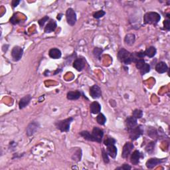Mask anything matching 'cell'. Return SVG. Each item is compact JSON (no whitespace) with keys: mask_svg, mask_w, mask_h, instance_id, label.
<instances>
[{"mask_svg":"<svg viewBox=\"0 0 170 170\" xmlns=\"http://www.w3.org/2000/svg\"><path fill=\"white\" fill-rule=\"evenodd\" d=\"M85 62L82 59H77L73 63V67L78 71H81L85 68Z\"/></svg>","mask_w":170,"mask_h":170,"instance_id":"7c38bea8","label":"cell"},{"mask_svg":"<svg viewBox=\"0 0 170 170\" xmlns=\"http://www.w3.org/2000/svg\"><path fill=\"white\" fill-rule=\"evenodd\" d=\"M19 3H20V1H16V0H13V1L12 2V5H13V8H15V7L18 5Z\"/></svg>","mask_w":170,"mask_h":170,"instance_id":"d590c367","label":"cell"},{"mask_svg":"<svg viewBox=\"0 0 170 170\" xmlns=\"http://www.w3.org/2000/svg\"><path fill=\"white\" fill-rule=\"evenodd\" d=\"M106 14L105 11H103V10H99V11L95 12L94 14H93V17L96 19H100L102 18L103 16Z\"/></svg>","mask_w":170,"mask_h":170,"instance_id":"f546056e","label":"cell"},{"mask_svg":"<svg viewBox=\"0 0 170 170\" xmlns=\"http://www.w3.org/2000/svg\"><path fill=\"white\" fill-rule=\"evenodd\" d=\"M164 28L167 30V31H169L170 29V21L169 19H166L164 21Z\"/></svg>","mask_w":170,"mask_h":170,"instance_id":"836d02e7","label":"cell"},{"mask_svg":"<svg viewBox=\"0 0 170 170\" xmlns=\"http://www.w3.org/2000/svg\"><path fill=\"white\" fill-rule=\"evenodd\" d=\"M155 146H156V144H155V142H154L149 143V144L147 145V146L146 147V152L149 153V154H152V153L154 152Z\"/></svg>","mask_w":170,"mask_h":170,"instance_id":"4316f807","label":"cell"},{"mask_svg":"<svg viewBox=\"0 0 170 170\" xmlns=\"http://www.w3.org/2000/svg\"><path fill=\"white\" fill-rule=\"evenodd\" d=\"M131 167L128 164H124L123 165L122 167H120V168H116V169L117 170V169H122V170H130V169H131Z\"/></svg>","mask_w":170,"mask_h":170,"instance_id":"e575fe53","label":"cell"},{"mask_svg":"<svg viewBox=\"0 0 170 170\" xmlns=\"http://www.w3.org/2000/svg\"><path fill=\"white\" fill-rule=\"evenodd\" d=\"M49 56L53 59H58L61 57V51L59 49L53 48L49 51Z\"/></svg>","mask_w":170,"mask_h":170,"instance_id":"d6986e66","label":"cell"},{"mask_svg":"<svg viewBox=\"0 0 170 170\" xmlns=\"http://www.w3.org/2000/svg\"><path fill=\"white\" fill-rule=\"evenodd\" d=\"M130 132V138L132 140H136L138 138L140 137V136L143 134L144 130L143 128H142L141 126H136L134 128L132 129L131 130L129 131Z\"/></svg>","mask_w":170,"mask_h":170,"instance_id":"5b68a950","label":"cell"},{"mask_svg":"<svg viewBox=\"0 0 170 170\" xmlns=\"http://www.w3.org/2000/svg\"><path fill=\"white\" fill-rule=\"evenodd\" d=\"M81 96V93L79 91H70L67 93V98L71 101L79 99Z\"/></svg>","mask_w":170,"mask_h":170,"instance_id":"7402d4cb","label":"cell"},{"mask_svg":"<svg viewBox=\"0 0 170 170\" xmlns=\"http://www.w3.org/2000/svg\"><path fill=\"white\" fill-rule=\"evenodd\" d=\"M156 71L159 73H164L168 71V66L164 62H159L156 66Z\"/></svg>","mask_w":170,"mask_h":170,"instance_id":"e0dca14e","label":"cell"},{"mask_svg":"<svg viewBox=\"0 0 170 170\" xmlns=\"http://www.w3.org/2000/svg\"><path fill=\"white\" fill-rule=\"evenodd\" d=\"M102 52H103V50L101 48H98V47H95V49H94V51H93L94 55L95 56V57H96L98 59H101Z\"/></svg>","mask_w":170,"mask_h":170,"instance_id":"83f0119b","label":"cell"},{"mask_svg":"<svg viewBox=\"0 0 170 170\" xmlns=\"http://www.w3.org/2000/svg\"><path fill=\"white\" fill-rule=\"evenodd\" d=\"M135 40V35L134 34H132V33H129V34L126 35L124 41L126 44H127L128 45H132L134 43Z\"/></svg>","mask_w":170,"mask_h":170,"instance_id":"603a6c76","label":"cell"},{"mask_svg":"<svg viewBox=\"0 0 170 170\" xmlns=\"http://www.w3.org/2000/svg\"><path fill=\"white\" fill-rule=\"evenodd\" d=\"M101 89L98 85H95L90 88V95L93 99L99 98L101 96Z\"/></svg>","mask_w":170,"mask_h":170,"instance_id":"9c48e42d","label":"cell"},{"mask_svg":"<svg viewBox=\"0 0 170 170\" xmlns=\"http://www.w3.org/2000/svg\"><path fill=\"white\" fill-rule=\"evenodd\" d=\"M73 121V118H69L55 123V126L57 129L63 132H67L69 131L71 123Z\"/></svg>","mask_w":170,"mask_h":170,"instance_id":"3957f363","label":"cell"},{"mask_svg":"<svg viewBox=\"0 0 170 170\" xmlns=\"http://www.w3.org/2000/svg\"><path fill=\"white\" fill-rule=\"evenodd\" d=\"M31 100V95H26L24 97H23L21 100H20L19 103V106L20 109H23L27 106L30 101Z\"/></svg>","mask_w":170,"mask_h":170,"instance_id":"9a60e30c","label":"cell"},{"mask_svg":"<svg viewBox=\"0 0 170 170\" xmlns=\"http://www.w3.org/2000/svg\"><path fill=\"white\" fill-rule=\"evenodd\" d=\"M140 153L138 150H135L132 154L130 158V162L133 165H138L139 164L140 159Z\"/></svg>","mask_w":170,"mask_h":170,"instance_id":"ac0fdd59","label":"cell"},{"mask_svg":"<svg viewBox=\"0 0 170 170\" xmlns=\"http://www.w3.org/2000/svg\"><path fill=\"white\" fill-rule=\"evenodd\" d=\"M162 162V159H159L158 158H151L148 159L146 162V167L149 169H152L154 167H156V165H158V164H161Z\"/></svg>","mask_w":170,"mask_h":170,"instance_id":"4fadbf2b","label":"cell"},{"mask_svg":"<svg viewBox=\"0 0 170 170\" xmlns=\"http://www.w3.org/2000/svg\"><path fill=\"white\" fill-rule=\"evenodd\" d=\"M66 21H67V23L70 25H75L76 22V15L74 9H72V8H69L66 10Z\"/></svg>","mask_w":170,"mask_h":170,"instance_id":"8992f818","label":"cell"},{"mask_svg":"<svg viewBox=\"0 0 170 170\" xmlns=\"http://www.w3.org/2000/svg\"><path fill=\"white\" fill-rule=\"evenodd\" d=\"M92 136L93 142H96L98 143H101L102 142V140L104 136V132L102 129L99 128L98 127H95L92 130Z\"/></svg>","mask_w":170,"mask_h":170,"instance_id":"52a82bcc","label":"cell"},{"mask_svg":"<svg viewBox=\"0 0 170 170\" xmlns=\"http://www.w3.org/2000/svg\"><path fill=\"white\" fill-rule=\"evenodd\" d=\"M156 52H157V51H156V49L154 47H149L144 51L146 56H148L149 58L154 57L156 54Z\"/></svg>","mask_w":170,"mask_h":170,"instance_id":"cb8c5ba5","label":"cell"},{"mask_svg":"<svg viewBox=\"0 0 170 170\" xmlns=\"http://www.w3.org/2000/svg\"><path fill=\"white\" fill-rule=\"evenodd\" d=\"M49 17L48 16H45L44 18H43L42 19H41L39 20V21H38V23H39V25L41 26V27H43V25H45V23L48 21L49 20Z\"/></svg>","mask_w":170,"mask_h":170,"instance_id":"d6a6232c","label":"cell"},{"mask_svg":"<svg viewBox=\"0 0 170 170\" xmlns=\"http://www.w3.org/2000/svg\"><path fill=\"white\" fill-rule=\"evenodd\" d=\"M23 54V49L19 46H15L13 48L11 51V56L13 60L18 61L21 59Z\"/></svg>","mask_w":170,"mask_h":170,"instance_id":"ba28073f","label":"cell"},{"mask_svg":"<svg viewBox=\"0 0 170 170\" xmlns=\"http://www.w3.org/2000/svg\"><path fill=\"white\" fill-rule=\"evenodd\" d=\"M134 144L131 142H126L125 145L123 147L122 149V156L123 158H128V156L130 154H131V152L132 151L133 148H134Z\"/></svg>","mask_w":170,"mask_h":170,"instance_id":"30bf717a","label":"cell"},{"mask_svg":"<svg viewBox=\"0 0 170 170\" xmlns=\"http://www.w3.org/2000/svg\"><path fill=\"white\" fill-rule=\"evenodd\" d=\"M132 116H134V118H136V119L138 118H141L143 116V112L141 111V110L139 109H136L132 113Z\"/></svg>","mask_w":170,"mask_h":170,"instance_id":"f1b7e54d","label":"cell"},{"mask_svg":"<svg viewBox=\"0 0 170 170\" xmlns=\"http://www.w3.org/2000/svg\"><path fill=\"white\" fill-rule=\"evenodd\" d=\"M96 121L100 125H104L106 122V118L104 114H99L96 117Z\"/></svg>","mask_w":170,"mask_h":170,"instance_id":"484cf974","label":"cell"},{"mask_svg":"<svg viewBox=\"0 0 170 170\" xmlns=\"http://www.w3.org/2000/svg\"><path fill=\"white\" fill-rule=\"evenodd\" d=\"M160 19V15L156 12H148L144 16V21L146 24L156 25Z\"/></svg>","mask_w":170,"mask_h":170,"instance_id":"6da1fadb","label":"cell"},{"mask_svg":"<svg viewBox=\"0 0 170 170\" xmlns=\"http://www.w3.org/2000/svg\"><path fill=\"white\" fill-rule=\"evenodd\" d=\"M136 66L137 69L140 70L142 75H144L150 71V66L148 63H145L144 59L138 60L136 63Z\"/></svg>","mask_w":170,"mask_h":170,"instance_id":"277c9868","label":"cell"},{"mask_svg":"<svg viewBox=\"0 0 170 170\" xmlns=\"http://www.w3.org/2000/svg\"><path fill=\"white\" fill-rule=\"evenodd\" d=\"M126 127H127L128 130L130 131L132 129L134 128L136 126H138V122H137V119L134 118V116H130L126 120Z\"/></svg>","mask_w":170,"mask_h":170,"instance_id":"8fae6325","label":"cell"},{"mask_svg":"<svg viewBox=\"0 0 170 170\" xmlns=\"http://www.w3.org/2000/svg\"><path fill=\"white\" fill-rule=\"evenodd\" d=\"M62 14H59V15H58V17H57V19H59V20H61V18H62Z\"/></svg>","mask_w":170,"mask_h":170,"instance_id":"8d00e7d4","label":"cell"},{"mask_svg":"<svg viewBox=\"0 0 170 170\" xmlns=\"http://www.w3.org/2000/svg\"><path fill=\"white\" fill-rule=\"evenodd\" d=\"M56 28V23L54 20H51L46 25L45 28V32L46 33H49L54 31Z\"/></svg>","mask_w":170,"mask_h":170,"instance_id":"ffe728a7","label":"cell"},{"mask_svg":"<svg viewBox=\"0 0 170 170\" xmlns=\"http://www.w3.org/2000/svg\"><path fill=\"white\" fill-rule=\"evenodd\" d=\"M116 143V140L112 138H106L104 142V144L106 146H108L110 145H112V144H115Z\"/></svg>","mask_w":170,"mask_h":170,"instance_id":"4dcf8cb0","label":"cell"},{"mask_svg":"<svg viewBox=\"0 0 170 170\" xmlns=\"http://www.w3.org/2000/svg\"><path fill=\"white\" fill-rule=\"evenodd\" d=\"M118 58L120 61L126 65H130L132 63V53L124 49L120 50L118 53Z\"/></svg>","mask_w":170,"mask_h":170,"instance_id":"7a4b0ae2","label":"cell"},{"mask_svg":"<svg viewBox=\"0 0 170 170\" xmlns=\"http://www.w3.org/2000/svg\"><path fill=\"white\" fill-rule=\"evenodd\" d=\"M90 110H91V112L93 114H99L101 111V106L98 102H93L90 105Z\"/></svg>","mask_w":170,"mask_h":170,"instance_id":"5bb4252c","label":"cell"},{"mask_svg":"<svg viewBox=\"0 0 170 170\" xmlns=\"http://www.w3.org/2000/svg\"><path fill=\"white\" fill-rule=\"evenodd\" d=\"M102 159L104 160V163L106 164H108L109 163V158H108V155L107 154L106 151L104 150V149H102Z\"/></svg>","mask_w":170,"mask_h":170,"instance_id":"1f68e13d","label":"cell"},{"mask_svg":"<svg viewBox=\"0 0 170 170\" xmlns=\"http://www.w3.org/2000/svg\"><path fill=\"white\" fill-rule=\"evenodd\" d=\"M38 126H39L38 124L36 122L31 123V124L28 126L27 128V135L31 136L34 134L35 131L37 130Z\"/></svg>","mask_w":170,"mask_h":170,"instance_id":"44dd1931","label":"cell"},{"mask_svg":"<svg viewBox=\"0 0 170 170\" xmlns=\"http://www.w3.org/2000/svg\"><path fill=\"white\" fill-rule=\"evenodd\" d=\"M80 134H81V136H82V137L84 138L85 140H86L93 142L92 134L90 132H88V131L81 132V133H80Z\"/></svg>","mask_w":170,"mask_h":170,"instance_id":"d4e9b609","label":"cell"},{"mask_svg":"<svg viewBox=\"0 0 170 170\" xmlns=\"http://www.w3.org/2000/svg\"><path fill=\"white\" fill-rule=\"evenodd\" d=\"M107 147V149H106V152L108 156H111L112 158H115L116 157V155H117V148L115 146L114 144L112 145H110L106 146Z\"/></svg>","mask_w":170,"mask_h":170,"instance_id":"2e32d148","label":"cell"}]
</instances>
